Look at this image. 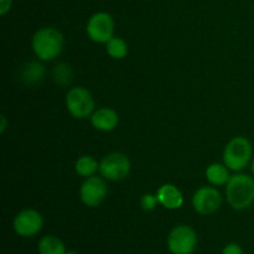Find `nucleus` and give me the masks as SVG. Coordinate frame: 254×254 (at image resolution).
Returning a JSON list of instances; mask_svg holds the SVG:
<instances>
[{
    "instance_id": "f257e3e1",
    "label": "nucleus",
    "mask_w": 254,
    "mask_h": 254,
    "mask_svg": "<svg viewBox=\"0 0 254 254\" xmlns=\"http://www.w3.org/2000/svg\"><path fill=\"white\" fill-rule=\"evenodd\" d=\"M226 197L233 210H247L254 202V179L247 174H235L226 184Z\"/></svg>"
},
{
    "instance_id": "f03ea898",
    "label": "nucleus",
    "mask_w": 254,
    "mask_h": 254,
    "mask_svg": "<svg viewBox=\"0 0 254 254\" xmlns=\"http://www.w3.org/2000/svg\"><path fill=\"white\" fill-rule=\"evenodd\" d=\"M64 35L55 27H42L37 30L31 40L32 51L41 61H52L64 50Z\"/></svg>"
},
{
    "instance_id": "7ed1b4c3",
    "label": "nucleus",
    "mask_w": 254,
    "mask_h": 254,
    "mask_svg": "<svg viewBox=\"0 0 254 254\" xmlns=\"http://www.w3.org/2000/svg\"><path fill=\"white\" fill-rule=\"evenodd\" d=\"M253 148L251 141L245 136H235L228 141L223 151L225 165L232 171H241L252 160Z\"/></svg>"
},
{
    "instance_id": "20e7f679",
    "label": "nucleus",
    "mask_w": 254,
    "mask_h": 254,
    "mask_svg": "<svg viewBox=\"0 0 254 254\" xmlns=\"http://www.w3.org/2000/svg\"><path fill=\"white\" fill-rule=\"evenodd\" d=\"M66 107L73 118L86 119L94 112V99L84 87H73L66 96Z\"/></svg>"
},
{
    "instance_id": "39448f33",
    "label": "nucleus",
    "mask_w": 254,
    "mask_h": 254,
    "mask_svg": "<svg viewBox=\"0 0 254 254\" xmlns=\"http://www.w3.org/2000/svg\"><path fill=\"white\" fill-rule=\"evenodd\" d=\"M131 163L128 156L123 153L107 154L99 163V173L103 178L111 181L124 180L129 175Z\"/></svg>"
},
{
    "instance_id": "423d86ee",
    "label": "nucleus",
    "mask_w": 254,
    "mask_h": 254,
    "mask_svg": "<svg viewBox=\"0 0 254 254\" xmlns=\"http://www.w3.org/2000/svg\"><path fill=\"white\" fill-rule=\"evenodd\" d=\"M87 35L97 44H107L114 37V20L111 14L98 11L89 17L86 26Z\"/></svg>"
},
{
    "instance_id": "0eeeda50",
    "label": "nucleus",
    "mask_w": 254,
    "mask_h": 254,
    "mask_svg": "<svg viewBox=\"0 0 254 254\" xmlns=\"http://www.w3.org/2000/svg\"><path fill=\"white\" fill-rule=\"evenodd\" d=\"M197 246V235L188 225L173 228L168 237V248L173 254H191Z\"/></svg>"
},
{
    "instance_id": "6e6552de",
    "label": "nucleus",
    "mask_w": 254,
    "mask_h": 254,
    "mask_svg": "<svg viewBox=\"0 0 254 254\" xmlns=\"http://www.w3.org/2000/svg\"><path fill=\"white\" fill-rule=\"evenodd\" d=\"M192 206L198 215H212L222 206V196L217 189L203 186L193 193Z\"/></svg>"
},
{
    "instance_id": "1a4fd4ad",
    "label": "nucleus",
    "mask_w": 254,
    "mask_h": 254,
    "mask_svg": "<svg viewBox=\"0 0 254 254\" xmlns=\"http://www.w3.org/2000/svg\"><path fill=\"white\" fill-rule=\"evenodd\" d=\"M108 186L107 183L99 176H91L82 183L79 189L81 201L88 207H97L107 197Z\"/></svg>"
},
{
    "instance_id": "9d476101",
    "label": "nucleus",
    "mask_w": 254,
    "mask_h": 254,
    "mask_svg": "<svg viewBox=\"0 0 254 254\" xmlns=\"http://www.w3.org/2000/svg\"><path fill=\"white\" fill-rule=\"evenodd\" d=\"M42 225H44V220H42L41 213L34 208L20 211L15 216L14 222H12L14 231L16 235L21 237H32L37 235L41 231Z\"/></svg>"
},
{
    "instance_id": "9b49d317",
    "label": "nucleus",
    "mask_w": 254,
    "mask_h": 254,
    "mask_svg": "<svg viewBox=\"0 0 254 254\" xmlns=\"http://www.w3.org/2000/svg\"><path fill=\"white\" fill-rule=\"evenodd\" d=\"M91 123L97 130L112 131L118 126L119 116L114 109L103 107L93 112L91 116Z\"/></svg>"
},
{
    "instance_id": "f8f14e48",
    "label": "nucleus",
    "mask_w": 254,
    "mask_h": 254,
    "mask_svg": "<svg viewBox=\"0 0 254 254\" xmlns=\"http://www.w3.org/2000/svg\"><path fill=\"white\" fill-rule=\"evenodd\" d=\"M159 203L168 210H179L184 205L183 192L173 184H164L156 192Z\"/></svg>"
},
{
    "instance_id": "ddd939ff",
    "label": "nucleus",
    "mask_w": 254,
    "mask_h": 254,
    "mask_svg": "<svg viewBox=\"0 0 254 254\" xmlns=\"http://www.w3.org/2000/svg\"><path fill=\"white\" fill-rule=\"evenodd\" d=\"M206 179L213 186H222L230 181V169L225 164L213 163L206 169Z\"/></svg>"
},
{
    "instance_id": "4468645a",
    "label": "nucleus",
    "mask_w": 254,
    "mask_h": 254,
    "mask_svg": "<svg viewBox=\"0 0 254 254\" xmlns=\"http://www.w3.org/2000/svg\"><path fill=\"white\" fill-rule=\"evenodd\" d=\"M74 170L77 175L82 178H91L99 170V163L91 155H83L78 158L74 164Z\"/></svg>"
},
{
    "instance_id": "2eb2a0df",
    "label": "nucleus",
    "mask_w": 254,
    "mask_h": 254,
    "mask_svg": "<svg viewBox=\"0 0 254 254\" xmlns=\"http://www.w3.org/2000/svg\"><path fill=\"white\" fill-rule=\"evenodd\" d=\"M40 254H66L64 243L56 236H45L39 242Z\"/></svg>"
},
{
    "instance_id": "dca6fc26",
    "label": "nucleus",
    "mask_w": 254,
    "mask_h": 254,
    "mask_svg": "<svg viewBox=\"0 0 254 254\" xmlns=\"http://www.w3.org/2000/svg\"><path fill=\"white\" fill-rule=\"evenodd\" d=\"M106 51L112 59L122 60L128 54V45L123 39L114 36L106 44Z\"/></svg>"
},
{
    "instance_id": "f3484780",
    "label": "nucleus",
    "mask_w": 254,
    "mask_h": 254,
    "mask_svg": "<svg viewBox=\"0 0 254 254\" xmlns=\"http://www.w3.org/2000/svg\"><path fill=\"white\" fill-rule=\"evenodd\" d=\"M72 77L71 66L66 64H59L54 68V79L60 86H66Z\"/></svg>"
},
{
    "instance_id": "a211bd4d",
    "label": "nucleus",
    "mask_w": 254,
    "mask_h": 254,
    "mask_svg": "<svg viewBox=\"0 0 254 254\" xmlns=\"http://www.w3.org/2000/svg\"><path fill=\"white\" fill-rule=\"evenodd\" d=\"M45 68L42 64H37V62H31L27 64L26 68L24 69V78H26L30 83H35V82L40 81L44 77Z\"/></svg>"
},
{
    "instance_id": "6ab92c4d",
    "label": "nucleus",
    "mask_w": 254,
    "mask_h": 254,
    "mask_svg": "<svg viewBox=\"0 0 254 254\" xmlns=\"http://www.w3.org/2000/svg\"><path fill=\"white\" fill-rule=\"evenodd\" d=\"M159 203L158 197L156 195H151V193H145L143 195L140 200V207L144 211H153L156 207V205Z\"/></svg>"
},
{
    "instance_id": "aec40b11",
    "label": "nucleus",
    "mask_w": 254,
    "mask_h": 254,
    "mask_svg": "<svg viewBox=\"0 0 254 254\" xmlns=\"http://www.w3.org/2000/svg\"><path fill=\"white\" fill-rule=\"evenodd\" d=\"M222 254H243V250L236 243H230L223 248Z\"/></svg>"
},
{
    "instance_id": "412c9836",
    "label": "nucleus",
    "mask_w": 254,
    "mask_h": 254,
    "mask_svg": "<svg viewBox=\"0 0 254 254\" xmlns=\"http://www.w3.org/2000/svg\"><path fill=\"white\" fill-rule=\"evenodd\" d=\"M12 0H0V15H5L10 11Z\"/></svg>"
},
{
    "instance_id": "4be33fe9",
    "label": "nucleus",
    "mask_w": 254,
    "mask_h": 254,
    "mask_svg": "<svg viewBox=\"0 0 254 254\" xmlns=\"http://www.w3.org/2000/svg\"><path fill=\"white\" fill-rule=\"evenodd\" d=\"M5 128H6V118H5V116H1V128H0V131L4 133Z\"/></svg>"
},
{
    "instance_id": "5701e85b",
    "label": "nucleus",
    "mask_w": 254,
    "mask_h": 254,
    "mask_svg": "<svg viewBox=\"0 0 254 254\" xmlns=\"http://www.w3.org/2000/svg\"><path fill=\"white\" fill-rule=\"evenodd\" d=\"M251 170H252V174L254 175V158H253L252 163H251Z\"/></svg>"
},
{
    "instance_id": "b1692460",
    "label": "nucleus",
    "mask_w": 254,
    "mask_h": 254,
    "mask_svg": "<svg viewBox=\"0 0 254 254\" xmlns=\"http://www.w3.org/2000/svg\"><path fill=\"white\" fill-rule=\"evenodd\" d=\"M66 254H78V253L74 252V251H69V252H67Z\"/></svg>"
}]
</instances>
